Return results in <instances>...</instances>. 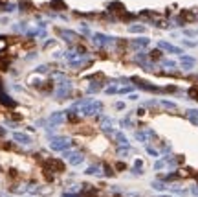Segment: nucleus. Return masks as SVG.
Wrapping results in <instances>:
<instances>
[{
    "label": "nucleus",
    "mask_w": 198,
    "mask_h": 197,
    "mask_svg": "<svg viewBox=\"0 0 198 197\" xmlns=\"http://www.w3.org/2000/svg\"><path fill=\"white\" fill-rule=\"evenodd\" d=\"M15 140L24 142V144H29V138H28V136H24V135H15Z\"/></svg>",
    "instance_id": "f257e3e1"
}]
</instances>
